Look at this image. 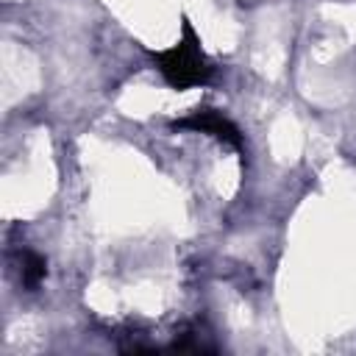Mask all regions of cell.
Listing matches in <instances>:
<instances>
[{
    "label": "cell",
    "instance_id": "obj_1",
    "mask_svg": "<svg viewBox=\"0 0 356 356\" xmlns=\"http://www.w3.org/2000/svg\"><path fill=\"white\" fill-rule=\"evenodd\" d=\"M153 61H156L159 72L164 75V81L178 86V89L206 83L211 78V72H214L211 61L200 50V42L195 39L189 25H184V39L178 44H172L170 50L153 53Z\"/></svg>",
    "mask_w": 356,
    "mask_h": 356
},
{
    "label": "cell",
    "instance_id": "obj_2",
    "mask_svg": "<svg viewBox=\"0 0 356 356\" xmlns=\"http://www.w3.org/2000/svg\"><path fill=\"white\" fill-rule=\"evenodd\" d=\"M181 125H192V128H203V131H209V134H214V136H220V139H228V142H239V134H236V128L225 120V117H220V114H197L195 120H184Z\"/></svg>",
    "mask_w": 356,
    "mask_h": 356
}]
</instances>
